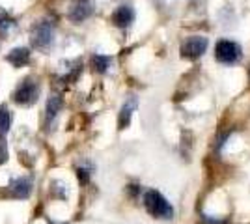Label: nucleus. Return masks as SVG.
Instances as JSON below:
<instances>
[{"label":"nucleus","mask_w":250,"mask_h":224,"mask_svg":"<svg viewBox=\"0 0 250 224\" xmlns=\"http://www.w3.org/2000/svg\"><path fill=\"white\" fill-rule=\"evenodd\" d=\"M138 107V99L135 96H131L127 101H125V105L122 107L120 110V118H118V127L120 129H127L129 127V123H131V118H133V112L136 110Z\"/></svg>","instance_id":"6e6552de"},{"label":"nucleus","mask_w":250,"mask_h":224,"mask_svg":"<svg viewBox=\"0 0 250 224\" xmlns=\"http://www.w3.org/2000/svg\"><path fill=\"white\" fill-rule=\"evenodd\" d=\"M54 36H56V26L54 22L49 19L38 21L32 28V45L40 51H47L54 43Z\"/></svg>","instance_id":"f03ea898"},{"label":"nucleus","mask_w":250,"mask_h":224,"mask_svg":"<svg viewBox=\"0 0 250 224\" xmlns=\"http://www.w3.org/2000/svg\"><path fill=\"white\" fill-rule=\"evenodd\" d=\"M38 97H40V84H38V81H34L30 77L24 79L21 84L17 86V90L13 92V101L17 105H22V107L34 105L38 101Z\"/></svg>","instance_id":"7ed1b4c3"},{"label":"nucleus","mask_w":250,"mask_h":224,"mask_svg":"<svg viewBox=\"0 0 250 224\" xmlns=\"http://www.w3.org/2000/svg\"><path fill=\"white\" fill-rule=\"evenodd\" d=\"M133 21H135V10H133V6H129V4L120 6V8L112 13V22H114L118 28H127Z\"/></svg>","instance_id":"0eeeda50"},{"label":"nucleus","mask_w":250,"mask_h":224,"mask_svg":"<svg viewBox=\"0 0 250 224\" xmlns=\"http://www.w3.org/2000/svg\"><path fill=\"white\" fill-rule=\"evenodd\" d=\"M63 107V99L58 94H52L51 97H49V101H47V122L49 120H54L56 118V114L62 110Z\"/></svg>","instance_id":"9b49d317"},{"label":"nucleus","mask_w":250,"mask_h":224,"mask_svg":"<svg viewBox=\"0 0 250 224\" xmlns=\"http://www.w3.org/2000/svg\"><path fill=\"white\" fill-rule=\"evenodd\" d=\"M15 26V21L4 10H0V36H6Z\"/></svg>","instance_id":"4468645a"},{"label":"nucleus","mask_w":250,"mask_h":224,"mask_svg":"<svg viewBox=\"0 0 250 224\" xmlns=\"http://www.w3.org/2000/svg\"><path fill=\"white\" fill-rule=\"evenodd\" d=\"M92 64H94V69L95 71H99V73H104L110 64H112V58L110 56H104V54H94V58H92Z\"/></svg>","instance_id":"f8f14e48"},{"label":"nucleus","mask_w":250,"mask_h":224,"mask_svg":"<svg viewBox=\"0 0 250 224\" xmlns=\"http://www.w3.org/2000/svg\"><path fill=\"white\" fill-rule=\"evenodd\" d=\"M11 114L6 107H0V139H6L8 131H10Z\"/></svg>","instance_id":"ddd939ff"},{"label":"nucleus","mask_w":250,"mask_h":224,"mask_svg":"<svg viewBox=\"0 0 250 224\" xmlns=\"http://www.w3.org/2000/svg\"><path fill=\"white\" fill-rule=\"evenodd\" d=\"M144 205L149 213L157 219H172L174 217V207L170 205L167 198L159 191H146L144 194Z\"/></svg>","instance_id":"f257e3e1"},{"label":"nucleus","mask_w":250,"mask_h":224,"mask_svg":"<svg viewBox=\"0 0 250 224\" xmlns=\"http://www.w3.org/2000/svg\"><path fill=\"white\" fill-rule=\"evenodd\" d=\"M94 0H71L69 10H67V17H69V21L81 22L84 19H88L94 13Z\"/></svg>","instance_id":"423d86ee"},{"label":"nucleus","mask_w":250,"mask_h":224,"mask_svg":"<svg viewBox=\"0 0 250 224\" xmlns=\"http://www.w3.org/2000/svg\"><path fill=\"white\" fill-rule=\"evenodd\" d=\"M10 191L15 198H28L32 192V182L30 178H17L10 185Z\"/></svg>","instance_id":"1a4fd4ad"},{"label":"nucleus","mask_w":250,"mask_h":224,"mask_svg":"<svg viewBox=\"0 0 250 224\" xmlns=\"http://www.w3.org/2000/svg\"><path fill=\"white\" fill-rule=\"evenodd\" d=\"M6 60L11 65H15V67H22V65H26L30 62V51L24 49V47H17V49H13V51L8 53Z\"/></svg>","instance_id":"9d476101"},{"label":"nucleus","mask_w":250,"mask_h":224,"mask_svg":"<svg viewBox=\"0 0 250 224\" xmlns=\"http://www.w3.org/2000/svg\"><path fill=\"white\" fill-rule=\"evenodd\" d=\"M6 159H8V148H6L4 139H0V164L6 163Z\"/></svg>","instance_id":"dca6fc26"},{"label":"nucleus","mask_w":250,"mask_h":224,"mask_svg":"<svg viewBox=\"0 0 250 224\" xmlns=\"http://www.w3.org/2000/svg\"><path fill=\"white\" fill-rule=\"evenodd\" d=\"M202 223L204 224H224L226 221L222 217H217V215H204L202 213Z\"/></svg>","instance_id":"2eb2a0df"},{"label":"nucleus","mask_w":250,"mask_h":224,"mask_svg":"<svg viewBox=\"0 0 250 224\" xmlns=\"http://www.w3.org/2000/svg\"><path fill=\"white\" fill-rule=\"evenodd\" d=\"M215 58L220 64H235L241 58V47L235 41L220 40L215 45Z\"/></svg>","instance_id":"20e7f679"},{"label":"nucleus","mask_w":250,"mask_h":224,"mask_svg":"<svg viewBox=\"0 0 250 224\" xmlns=\"http://www.w3.org/2000/svg\"><path fill=\"white\" fill-rule=\"evenodd\" d=\"M208 38L204 36H190L181 45V54L188 60H196L208 51Z\"/></svg>","instance_id":"39448f33"},{"label":"nucleus","mask_w":250,"mask_h":224,"mask_svg":"<svg viewBox=\"0 0 250 224\" xmlns=\"http://www.w3.org/2000/svg\"><path fill=\"white\" fill-rule=\"evenodd\" d=\"M79 180L83 183H88V180H90V172L86 170V168H79Z\"/></svg>","instance_id":"f3484780"}]
</instances>
